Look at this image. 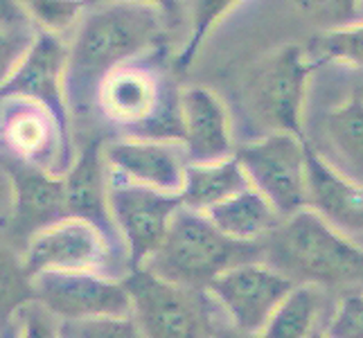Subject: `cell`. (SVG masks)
<instances>
[{
    "label": "cell",
    "instance_id": "cell-21",
    "mask_svg": "<svg viewBox=\"0 0 363 338\" xmlns=\"http://www.w3.org/2000/svg\"><path fill=\"white\" fill-rule=\"evenodd\" d=\"M206 215L235 242H262L282 221L278 210L253 185L208 210Z\"/></svg>",
    "mask_w": 363,
    "mask_h": 338
},
{
    "label": "cell",
    "instance_id": "cell-11",
    "mask_svg": "<svg viewBox=\"0 0 363 338\" xmlns=\"http://www.w3.org/2000/svg\"><path fill=\"white\" fill-rule=\"evenodd\" d=\"M294 280L262 259L244 261L212 280L208 293L228 322L246 334L262 336L273 311L291 293Z\"/></svg>",
    "mask_w": 363,
    "mask_h": 338
},
{
    "label": "cell",
    "instance_id": "cell-1",
    "mask_svg": "<svg viewBox=\"0 0 363 338\" xmlns=\"http://www.w3.org/2000/svg\"><path fill=\"white\" fill-rule=\"evenodd\" d=\"M167 16L140 0H97L68 43L66 89L72 116L95 108L97 89L116 68L156 52Z\"/></svg>",
    "mask_w": 363,
    "mask_h": 338
},
{
    "label": "cell",
    "instance_id": "cell-9",
    "mask_svg": "<svg viewBox=\"0 0 363 338\" xmlns=\"http://www.w3.org/2000/svg\"><path fill=\"white\" fill-rule=\"evenodd\" d=\"M108 203L127 250L129 271H135L143 269L147 259L160 248L174 215L183 205V198L181 194H167L154 187L111 176Z\"/></svg>",
    "mask_w": 363,
    "mask_h": 338
},
{
    "label": "cell",
    "instance_id": "cell-19",
    "mask_svg": "<svg viewBox=\"0 0 363 338\" xmlns=\"http://www.w3.org/2000/svg\"><path fill=\"white\" fill-rule=\"evenodd\" d=\"M320 131L330 149L320 154L350 179L363 183V95L357 93L334 106L325 116Z\"/></svg>",
    "mask_w": 363,
    "mask_h": 338
},
{
    "label": "cell",
    "instance_id": "cell-8",
    "mask_svg": "<svg viewBox=\"0 0 363 338\" xmlns=\"http://www.w3.org/2000/svg\"><path fill=\"white\" fill-rule=\"evenodd\" d=\"M3 145L5 156L32 167L64 176L74 162L72 133L52 111L23 97L3 99Z\"/></svg>",
    "mask_w": 363,
    "mask_h": 338
},
{
    "label": "cell",
    "instance_id": "cell-10",
    "mask_svg": "<svg viewBox=\"0 0 363 338\" xmlns=\"http://www.w3.org/2000/svg\"><path fill=\"white\" fill-rule=\"evenodd\" d=\"M122 250L108 240L102 228L77 217H66L39 230L25 246V273L43 271H86L108 273L116 269Z\"/></svg>",
    "mask_w": 363,
    "mask_h": 338
},
{
    "label": "cell",
    "instance_id": "cell-31",
    "mask_svg": "<svg viewBox=\"0 0 363 338\" xmlns=\"http://www.w3.org/2000/svg\"><path fill=\"white\" fill-rule=\"evenodd\" d=\"M212 338H262V336L246 334L242 329H237L235 325H226V327H215V334H212Z\"/></svg>",
    "mask_w": 363,
    "mask_h": 338
},
{
    "label": "cell",
    "instance_id": "cell-18",
    "mask_svg": "<svg viewBox=\"0 0 363 338\" xmlns=\"http://www.w3.org/2000/svg\"><path fill=\"white\" fill-rule=\"evenodd\" d=\"M64 190L68 217L95 223L97 228L106 232V237L118 248L120 244H124L113 221V215H111V176L102 140H91L82 147V152L74 158L70 169L64 174Z\"/></svg>",
    "mask_w": 363,
    "mask_h": 338
},
{
    "label": "cell",
    "instance_id": "cell-27",
    "mask_svg": "<svg viewBox=\"0 0 363 338\" xmlns=\"http://www.w3.org/2000/svg\"><path fill=\"white\" fill-rule=\"evenodd\" d=\"M59 334L61 338H147L133 314L61 320Z\"/></svg>",
    "mask_w": 363,
    "mask_h": 338
},
{
    "label": "cell",
    "instance_id": "cell-5",
    "mask_svg": "<svg viewBox=\"0 0 363 338\" xmlns=\"http://www.w3.org/2000/svg\"><path fill=\"white\" fill-rule=\"evenodd\" d=\"M307 47L284 45L267 55L244 81V106L264 133L305 137L307 86L314 72Z\"/></svg>",
    "mask_w": 363,
    "mask_h": 338
},
{
    "label": "cell",
    "instance_id": "cell-28",
    "mask_svg": "<svg viewBox=\"0 0 363 338\" xmlns=\"http://www.w3.org/2000/svg\"><path fill=\"white\" fill-rule=\"evenodd\" d=\"M323 332L328 338H363V293L345 295Z\"/></svg>",
    "mask_w": 363,
    "mask_h": 338
},
{
    "label": "cell",
    "instance_id": "cell-17",
    "mask_svg": "<svg viewBox=\"0 0 363 338\" xmlns=\"http://www.w3.org/2000/svg\"><path fill=\"white\" fill-rule=\"evenodd\" d=\"M307 208L363 244V183L336 169L311 142H307Z\"/></svg>",
    "mask_w": 363,
    "mask_h": 338
},
{
    "label": "cell",
    "instance_id": "cell-6",
    "mask_svg": "<svg viewBox=\"0 0 363 338\" xmlns=\"http://www.w3.org/2000/svg\"><path fill=\"white\" fill-rule=\"evenodd\" d=\"M250 185L264 194L282 219L309 205L307 140L294 133H264L235 152Z\"/></svg>",
    "mask_w": 363,
    "mask_h": 338
},
{
    "label": "cell",
    "instance_id": "cell-13",
    "mask_svg": "<svg viewBox=\"0 0 363 338\" xmlns=\"http://www.w3.org/2000/svg\"><path fill=\"white\" fill-rule=\"evenodd\" d=\"M66 70L68 43L64 41V36L41 32L18 64L3 74V84H0L3 99L23 97L39 102L52 111L59 122L70 131L72 111L68 102Z\"/></svg>",
    "mask_w": 363,
    "mask_h": 338
},
{
    "label": "cell",
    "instance_id": "cell-15",
    "mask_svg": "<svg viewBox=\"0 0 363 338\" xmlns=\"http://www.w3.org/2000/svg\"><path fill=\"white\" fill-rule=\"evenodd\" d=\"M5 174L11 190V232L18 240L23 237L25 246L39 230L68 217L64 176L9 156H5Z\"/></svg>",
    "mask_w": 363,
    "mask_h": 338
},
{
    "label": "cell",
    "instance_id": "cell-16",
    "mask_svg": "<svg viewBox=\"0 0 363 338\" xmlns=\"http://www.w3.org/2000/svg\"><path fill=\"white\" fill-rule=\"evenodd\" d=\"M181 142L190 162H210L235 156L230 113L223 99L206 86L181 91Z\"/></svg>",
    "mask_w": 363,
    "mask_h": 338
},
{
    "label": "cell",
    "instance_id": "cell-30",
    "mask_svg": "<svg viewBox=\"0 0 363 338\" xmlns=\"http://www.w3.org/2000/svg\"><path fill=\"white\" fill-rule=\"evenodd\" d=\"M298 5L328 28H336L361 18L363 0H298Z\"/></svg>",
    "mask_w": 363,
    "mask_h": 338
},
{
    "label": "cell",
    "instance_id": "cell-12",
    "mask_svg": "<svg viewBox=\"0 0 363 338\" xmlns=\"http://www.w3.org/2000/svg\"><path fill=\"white\" fill-rule=\"evenodd\" d=\"M36 300L61 320L97 316H131L127 284L86 271H43L32 275Z\"/></svg>",
    "mask_w": 363,
    "mask_h": 338
},
{
    "label": "cell",
    "instance_id": "cell-2",
    "mask_svg": "<svg viewBox=\"0 0 363 338\" xmlns=\"http://www.w3.org/2000/svg\"><path fill=\"white\" fill-rule=\"evenodd\" d=\"M262 261L296 284L363 293V244L336 230L311 208L282 219L262 240Z\"/></svg>",
    "mask_w": 363,
    "mask_h": 338
},
{
    "label": "cell",
    "instance_id": "cell-20",
    "mask_svg": "<svg viewBox=\"0 0 363 338\" xmlns=\"http://www.w3.org/2000/svg\"><path fill=\"white\" fill-rule=\"evenodd\" d=\"M246 187H250V181L237 156L210 162H190L185 169L181 198L185 208L208 212Z\"/></svg>",
    "mask_w": 363,
    "mask_h": 338
},
{
    "label": "cell",
    "instance_id": "cell-22",
    "mask_svg": "<svg viewBox=\"0 0 363 338\" xmlns=\"http://www.w3.org/2000/svg\"><path fill=\"white\" fill-rule=\"evenodd\" d=\"M328 291L316 284H296L273 311L262 338H309L318 329Z\"/></svg>",
    "mask_w": 363,
    "mask_h": 338
},
{
    "label": "cell",
    "instance_id": "cell-7",
    "mask_svg": "<svg viewBox=\"0 0 363 338\" xmlns=\"http://www.w3.org/2000/svg\"><path fill=\"white\" fill-rule=\"evenodd\" d=\"M129 273L124 284L133 300V318L147 338H212L215 327L196 289L167 282L147 269Z\"/></svg>",
    "mask_w": 363,
    "mask_h": 338
},
{
    "label": "cell",
    "instance_id": "cell-29",
    "mask_svg": "<svg viewBox=\"0 0 363 338\" xmlns=\"http://www.w3.org/2000/svg\"><path fill=\"white\" fill-rule=\"evenodd\" d=\"M16 338H61L57 316L36 300L23 305L16 314Z\"/></svg>",
    "mask_w": 363,
    "mask_h": 338
},
{
    "label": "cell",
    "instance_id": "cell-23",
    "mask_svg": "<svg viewBox=\"0 0 363 338\" xmlns=\"http://www.w3.org/2000/svg\"><path fill=\"white\" fill-rule=\"evenodd\" d=\"M314 66H343L363 70V18L325 28L307 45Z\"/></svg>",
    "mask_w": 363,
    "mask_h": 338
},
{
    "label": "cell",
    "instance_id": "cell-14",
    "mask_svg": "<svg viewBox=\"0 0 363 338\" xmlns=\"http://www.w3.org/2000/svg\"><path fill=\"white\" fill-rule=\"evenodd\" d=\"M108 174L122 181L154 187L167 194H181L190 158L181 140L127 135L104 142Z\"/></svg>",
    "mask_w": 363,
    "mask_h": 338
},
{
    "label": "cell",
    "instance_id": "cell-4",
    "mask_svg": "<svg viewBox=\"0 0 363 338\" xmlns=\"http://www.w3.org/2000/svg\"><path fill=\"white\" fill-rule=\"evenodd\" d=\"M154 55V52H152ZM181 91L147 57L116 68L99 84L95 108L129 135L181 140Z\"/></svg>",
    "mask_w": 363,
    "mask_h": 338
},
{
    "label": "cell",
    "instance_id": "cell-34",
    "mask_svg": "<svg viewBox=\"0 0 363 338\" xmlns=\"http://www.w3.org/2000/svg\"><path fill=\"white\" fill-rule=\"evenodd\" d=\"M361 95H363V93H361Z\"/></svg>",
    "mask_w": 363,
    "mask_h": 338
},
{
    "label": "cell",
    "instance_id": "cell-24",
    "mask_svg": "<svg viewBox=\"0 0 363 338\" xmlns=\"http://www.w3.org/2000/svg\"><path fill=\"white\" fill-rule=\"evenodd\" d=\"M242 0H192L190 9V32L187 41L177 55V68H190L199 50L203 47L212 30L226 18Z\"/></svg>",
    "mask_w": 363,
    "mask_h": 338
},
{
    "label": "cell",
    "instance_id": "cell-32",
    "mask_svg": "<svg viewBox=\"0 0 363 338\" xmlns=\"http://www.w3.org/2000/svg\"><path fill=\"white\" fill-rule=\"evenodd\" d=\"M140 3L156 5L167 18H174V16H177V11H179V0H140Z\"/></svg>",
    "mask_w": 363,
    "mask_h": 338
},
{
    "label": "cell",
    "instance_id": "cell-3",
    "mask_svg": "<svg viewBox=\"0 0 363 338\" xmlns=\"http://www.w3.org/2000/svg\"><path fill=\"white\" fill-rule=\"evenodd\" d=\"M255 259H262V242H235L206 212L181 205L167 237L143 269L187 289H208L223 271Z\"/></svg>",
    "mask_w": 363,
    "mask_h": 338
},
{
    "label": "cell",
    "instance_id": "cell-25",
    "mask_svg": "<svg viewBox=\"0 0 363 338\" xmlns=\"http://www.w3.org/2000/svg\"><path fill=\"white\" fill-rule=\"evenodd\" d=\"M18 3L41 32L64 36L77 30L84 14L97 0H18Z\"/></svg>",
    "mask_w": 363,
    "mask_h": 338
},
{
    "label": "cell",
    "instance_id": "cell-33",
    "mask_svg": "<svg viewBox=\"0 0 363 338\" xmlns=\"http://www.w3.org/2000/svg\"><path fill=\"white\" fill-rule=\"evenodd\" d=\"M309 338H328V336H325V332H320V329H316L314 334H311Z\"/></svg>",
    "mask_w": 363,
    "mask_h": 338
},
{
    "label": "cell",
    "instance_id": "cell-26",
    "mask_svg": "<svg viewBox=\"0 0 363 338\" xmlns=\"http://www.w3.org/2000/svg\"><path fill=\"white\" fill-rule=\"evenodd\" d=\"M39 34L41 30L18 0H3V74L18 64Z\"/></svg>",
    "mask_w": 363,
    "mask_h": 338
}]
</instances>
